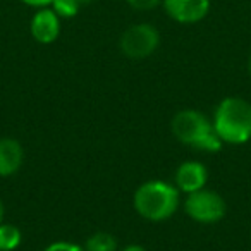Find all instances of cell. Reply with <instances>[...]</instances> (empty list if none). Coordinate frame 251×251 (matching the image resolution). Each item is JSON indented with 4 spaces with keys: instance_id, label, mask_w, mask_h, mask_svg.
Returning <instances> with one entry per match:
<instances>
[{
    "instance_id": "277c9868",
    "label": "cell",
    "mask_w": 251,
    "mask_h": 251,
    "mask_svg": "<svg viewBox=\"0 0 251 251\" xmlns=\"http://www.w3.org/2000/svg\"><path fill=\"white\" fill-rule=\"evenodd\" d=\"M160 45V35L157 28L151 25L141 23V25H133L122 33L119 40L121 52L129 59H147L150 57Z\"/></svg>"
},
{
    "instance_id": "ac0fdd59",
    "label": "cell",
    "mask_w": 251,
    "mask_h": 251,
    "mask_svg": "<svg viewBox=\"0 0 251 251\" xmlns=\"http://www.w3.org/2000/svg\"><path fill=\"white\" fill-rule=\"evenodd\" d=\"M248 71H250V74H251V55H250V59H248Z\"/></svg>"
},
{
    "instance_id": "7c38bea8",
    "label": "cell",
    "mask_w": 251,
    "mask_h": 251,
    "mask_svg": "<svg viewBox=\"0 0 251 251\" xmlns=\"http://www.w3.org/2000/svg\"><path fill=\"white\" fill-rule=\"evenodd\" d=\"M52 9L59 18H74L81 7L79 0H53Z\"/></svg>"
},
{
    "instance_id": "4fadbf2b",
    "label": "cell",
    "mask_w": 251,
    "mask_h": 251,
    "mask_svg": "<svg viewBox=\"0 0 251 251\" xmlns=\"http://www.w3.org/2000/svg\"><path fill=\"white\" fill-rule=\"evenodd\" d=\"M126 2H127L134 11L145 12V11H151V9H155L158 4H160L162 0H126Z\"/></svg>"
},
{
    "instance_id": "5bb4252c",
    "label": "cell",
    "mask_w": 251,
    "mask_h": 251,
    "mask_svg": "<svg viewBox=\"0 0 251 251\" xmlns=\"http://www.w3.org/2000/svg\"><path fill=\"white\" fill-rule=\"evenodd\" d=\"M43 251H84L81 246L74 243H67V241H59V243H53L50 246H47Z\"/></svg>"
},
{
    "instance_id": "7a4b0ae2",
    "label": "cell",
    "mask_w": 251,
    "mask_h": 251,
    "mask_svg": "<svg viewBox=\"0 0 251 251\" xmlns=\"http://www.w3.org/2000/svg\"><path fill=\"white\" fill-rule=\"evenodd\" d=\"M134 210L143 219L160 222L174 215L179 206V189L165 181H148L134 193Z\"/></svg>"
},
{
    "instance_id": "e0dca14e",
    "label": "cell",
    "mask_w": 251,
    "mask_h": 251,
    "mask_svg": "<svg viewBox=\"0 0 251 251\" xmlns=\"http://www.w3.org/2000/svg\"><path fill=\"white\" fill-rule=\"evenodd\" d=\"M2 220H4V201L0 200V224H2Z\"/></svg>"
},
{
    "instance_id": "6da1fadb",
    "label": "cell",
    "mask_w": 251,
    "mask_h": 251,
    "mask_svg": "<svg viewBox=\"0 0 251 251\" xmlns=\"http://www.w3.org/2000/svg\"><path fill=\"white\" fill-rule=\"evenodd\" d=\"M212 124L222 143H246L251 138V105L237 97L224 98L215 108Z\"/></svg>"
},
{
    "instance_id": "8fae6325",
    "label": "cell",
    "mask_w": 251,
    "mask_h": 251,
    "mask_svg": "<svg viewBox=\"0 0 251 251\" xmlns=\"http://www.w3.org/2000/svg\"><path fill=\"white\" fill-rule=\"evenodd\" d=\"M21 244V230L11 224H0V251H12Z\"/></svg>"
},
{
    "instance_id": "8992f818",
    "label": "cell",
    "mask_w": 251,
    "mask_h": 251,
    "mask_svg": "<svg viewBox=\"0 0 251 251\" xmlns=\"http://www.w3.org/2000/svg\"><path fill=\"white\" fill-rule=\"evenodd\" d=\"M162 4L165 12L181 25L201 21L210 11V0H162Z\"/></svg>"
},
{
    "instance_id": "d6986e66",
    "label": "cell",
    "mask_w": 251,
    "mask_h": 251,
    "mask_svg": "<svg viewBox=\"0 0 251 251\" xmlns=\"http://www.w3.org/2000/svg\"><path fill=\"white\" fill-rule=\"evenodd\" d=\"M79 2H81V5H83V4H90V2H93V0H79Z\"/></svg>"
},
{
    "instance_id": "2e32d148",
    "label": "cell",
    "mask_w": 251,
    "mask_h": 251,
    "mask_svg": "<svg viewBox=\"0 0 251 251\" xmlns=\"http://www.w3.org/2000/svg\"><path fill=\"white\" fill-rule=\"evenodd\" d=\"M122 251H147L143 246H140V244H131V246H126Z\"/></svg>"
},
{
    "instance_id": "ba28073f",
    "label": "cell",
    "mask_w": 251,
    "mask_h": 251,
    "mask_svg": "<svg viewBox=\"0 0 251 251\" xmlns=\"http://www.w3.org/2000/svg\"><path fill=\"white\" fill-rule=\"evenodd\" d=\"M208 171L200 162H184L176 171V188L184 193H195L205 188Z\"/></svg>"
},
{
    "instance_id": "9c48e42d",
    "label": "cell",
    "mask_w": 251,
    "mask_h": 251,
    "mask_svg": "<svg viewBox=\"0 0 251 251\" xmlns=\"http://www.w3.org/2000/svg\"><path fill=\"white\" fill-rule=\"evenodd\" d=\"M25 151L18 140L2 138L0 140V177H9L21 169Z\"/></svg>"
},
{
    "instance_id": "30bf717a",
    "label": "cell",
    "mask_w": 251,
    "mask_h": 251,
    "mask_svg": "<svg viewBox=\"0 0 251 251\" xmlns=\"http://www.w3.org/2000/svg\"><path fill=\"white\" fill-rule=\"evenodd\" d=\"M86 251H117V241L108 232H95L86 239Z\"/></svg>"
},
{
    "instance_id": "3957f363",
    "label": "cell",
    "mask_w": 251,
    "mask_h": 251,
    "mask_svg": "<svg viewBox=\"0 0 251 251\" xmlns=\"http://www.w3.org/2000/svg\"><path fill=\"white\" fill-rule=\"evenodd\" d=\"M172 133L181 143L201 151H219L222 140L203 112L181 110L172 119Z\"/></svg>"
},
{
    "instance_id": "52a82bcc",
    "label": "cell",
    "mask_w": 251,
    "mask_h": 251,
    "mask_svg": "<svg viewBox=\"0 0 251 251\" xmlns=\"http://www.w3.org/2000/svg\"><path fill=\"white\" fill-rule=\"evenodd\" d=\"M31 35L38 43L49 45L59 38L60 33V18L53 12V9L42 7L31 19Z\"/></svg>"
},
{
    "instance_id": "9a60e30c",
    "label": "cell",
    "mask_w": 251,
    "mask_h": 251,
    "mask_svg": "<svg viewBox=\"0 0 251 251\" xmlns=\"http://www.w3.org/2000/svg\"><path fill=\"white\" fill-rule=\"evenodd\" d=\"M23 4L26 5H31V7H47V5H50L53 2V0H21Z\"/></svg>"
},
{
    "instance_id": "5b68a950",
    "label": "cell",
    "mask_w": 251,
    "mask_h": 251,
    "mask_svg": "<svg viewBox=\"0 0 251 251\" xmlns=\"http://www.w3.org/2000/svg\"><path fill=\"white\" fill-rule=\"evenodd\" d=\"M184 210L196 222L215 224L226 215V201L219 193L203 188L189 193L184 201Z\"/></svg>"
}]
</instances>
